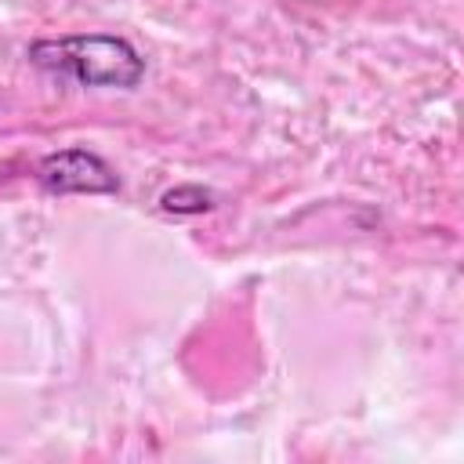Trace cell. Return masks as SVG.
<instances>
[{"label":"cell","instance_id":"6da1fadb","mask_svg":"<svg viewBox=\"0 0 464 464\" xmlns=\"http://www.w3.org/2000/svg\"><path fill=\"white\" fill-rule=\"evenodd\" d=\"M25 58L33 69L91 91H134L149 72L145 54L120 33L40 36L25 47Z\"/></svg>","mask_w":464,"mask_h":464},{"label":"cell","instance_id":"7a4b0ae2","mask_svg":"<svg viewBox=\"0 0 464 464\" xmlns=\"http://www.w3.org/2000/svg\"><path fill=\"white\" fill-rule=\"evenodd\" d=\"M33 178L51 196H116L123 188L116 167L87 145H69L40 156Z\"/></svg>","mask_w":464,"mask_h":464},{"label":"cell","instance_id":"3957f363","mask_svg":"<svg viewBox=\"0 0 464 464\" xmlns=\"http://www.w3.org/2000/svg\"><path fill=\"white\" fill-rule=\"evenodd\" d=\"M156 207H160V214H170V218H199L218 207V192L199 181H181V185L163 188Z\"/></svg>","mask_w":464,"mask_h":464}]
</instances>
